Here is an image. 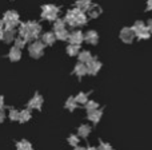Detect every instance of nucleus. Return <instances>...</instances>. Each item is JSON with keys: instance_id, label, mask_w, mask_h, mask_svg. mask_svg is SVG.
<instances>
[{"instance_id": "obj_1", "label": "nucleus", "mask_w": 152, "mask_h": 150, "mask_svg": "<svg viewBox=\"0 0 152 150\" xmlns=\"http://www.w3.org/2000/svg\"><path fill=\"white\" fill-rule=\"evenodd\" d=\"M40 32H42V26L36 20H29L19 24V35L29 43L39 39Z\"/></svg>"}, {"instance_id": "obj_2", "label": "nucleus", "mask_w": 152, "mask_h": 150, "mask_svg": "<svg viewBox=\"0 0 152 150\" xmlns=\"http://www.w3.org/2000/svg\"><path fill=\"white\" fill-rule=\"evenodd\" d=\"M64 20H66V23L68 24L69 27L75 28V27L86 26V24L88 23V15H87V12H84V11L79 10L77 7H75V8H72V10L67 11Z\"/></svg>"}, {"instance_id": "obj_3", "label": "nucleus", "mask_w": 152, "mask_h": 150, "mask_svg": "<svg viewBox=\"0 0 152 150\" xmlns=\"http://www.w3.org/2000/svg\"><path fill=\"white\" fill-rule=\"evenodd\" d=\"M3 20H4V23H5V28L16 30V27H19V24H20V16H19L18 11L10 10V11H7V12H4Z\"/></svg>"}, {"instance_id": "obj_4", "label": "nucleus", "mask_w": 152, "mask_h": 150, "mask_svg": "<svg viewBox=\"0 0 152 150\" xmlns=\"http://www.w3.org/2000/svg\"><path fill=\"white\" fill-rule=\"evenodd\" d=\"M59 13H60V8L56 7L53 4H44L42 5V19L48 21H55L59 19Z\"/></svg>"}, {"instance_id": "obj_5", "label": "nucleus", "mask_w": 152, "mask_h": 150, "mask_svg": "<svg viewBox=\"0 0 152 150\" xmlns=\"http://www.w3.org/2000/svg\"><path fill=\"white\" fill-rule=\"evenodd\" d=\"M47 46L44 44V42L43 40H34V42L29 43L28 46V54L31 58L34 59H40L43 55H44V50Z\"/></svg>"}, {"instance_id": "obj_6", "label": "nucleus", "mask_w": 152, "mask_h": 150, "mask_svg": "<svg viewBox=\"0 0 152 150\" xmlns=\"http://www.w3.org/2000/svg\"><path fill=\"white\" fill-rule=\"evenodd\" d=\"M132 30L135 31V34H136V38H137V39H140V40L150 39L151 31L148 30L147 24H145L144 21H142V20L135 21L134 26H132Z\"/></svg>"}, {"instance_id": "obj_7", "label": "nucleus", "mask_w": 152, "mask_h": 150, "mask_svg": "<svg viewBox=\"0 0 152 150\" xmlns=\"http://www.w3.org/2000/svg\"><path fill=\"white\" fill-rule=\"evenodd\" d=\"M43 105H44V98H43V95L40 94V92H35L34 95H32V98L28 100V103H27V107L31 109V110H42Z\"/></svg>"}, {"instance_id": "obj_8", "label": "nucleus", "mask_w": 152, "mask_h": 150, "mask_svg": "<svg viewBox=\"0 0 152 150\" xmlns=\"http://www.w3.org/2000/svg\"><path fill=\"white\" fill-rule=\"evenodd\" d=\"M119 38H120V40L123 43L131 44V43L134 42V39L136 38V34H135V31L132 30V27H124V28H121L120 34H119Z\"/></svg>"}, {"instance_id": "obj_9", "label": "nucleus", "mask_w": 152, "mask_h": 150, "mask_svg": "<svg viewBox=\"0 0 152 150\" xmlns=\"http://www.w3.org/2000/svg\"><path fill=\"white\" fill-rule=\"evenodd\" d=\"M102 67H103V63L96 58V56H94V58H92L91 61H89L88 63H87V70H88V75H91V76H96V75L100 72Z\"/></svg>"}, {"instance_id": "obj_10", "label": "nucleus", "mask_w": 152, "mask_h": 150, "mask_svg": "<svg viewBox=\"0 0 152 150\" xmlns=\"http://www.w3.org/2000/svg\"><path fill=\"white\" fill-rule=\"evenodd\" d=\"M104 109H95V110H91V111H87V119H88L91 123L94 125H97L103 118V114H104Z\"/></svg>"}, {"instance_id": "obj_11", "label": "nucleus", "mask_w": 152, "mask_h": 150, "mask_svg": "<svg viewBox=\"0 0 152 150\" xmlns=\"http://www.w3.org/2000/svg\"><path fill=\"white\" fill-rule=\"evenodd\" d=\"M72 75L77 76V79L80 81L81 78H84L86 75H88V70H87V64L83 63V62H77V63L74 66V70L71 72Z\"/></svg>"}, {"instance_id": "obj_12", "label": "nucleus", "mask_w": 152, "mask_h": 150, "mask_svg": "<svg viewBox=\"0 0 152 150\" xmlns=\"http://www.w3.org/2000/svg\"><path fill=\"white\" fill-rule=\"evenodd\" d=\"M84 42L88 43L89 46H96L99 43V34L95 30H89L84 34Z\"/></svg>"}, {"instance_id": "obj_13", "label": "nucleus", "mask_w": 152, "mask_h": 150, "mask_svg": "<svg viewBox=\"0 0 152 150\" xmlns=\"http://www.w3.org/2000/svg\"><path fill=\"white\" fill-rule=\"evenodd\" d=\"M8 59H10V62H12V63H16V62H19L21 59V48L16 47V46H12V47L10 48V51H8Z\"/></svg>"}, {"instance_id": "obj_14", "label": "nucleus", "mask_w": 152, "mask_h": 150, "mask_svg": "<svg viewBox=\"0 0 152 150\" xmlns=\"http://www.w3.org/2000/svg\"><path fill=\"white\" fill-rule=\"evenodd\" d=\"M69 43H74V44H81L84 42V34L79 30H75V31L69 32Z\"/></svg>"}, {"instance_id": "obj_15", "label": "nucleus", "mask_w": 152, "mask_h": 150, "mask_svg": "<svg viewBox=\"0 0 152 150\" xmlns=\"http://www.w3.org/2000/svg\"><path fill=\"white\" fill-rule=\"evenodd\" d=\"M102 12H103L102 7H100L99 4H95V3H92L91 7L87 10V15H88V18H91V19L99 18V16L102 15Z\"/></svg>"}, {"instance_id": "obj_16", "label": "nucleus", "mask_w": 152, "mask_h": 150, "mask_svg": "<svg viewBox=\"0 0 152 150\" xmlns=\"http://www.w3.org/2000/svg\"><path fill=\"white\" fill-rule=\"evenodd\" d=\"M42 40L44 42L45 46H53L58 39H56V35L53 31H47L42 35Z\"/></svg>"}, {"instance_id": "obj_17", "label": "nucleus", "mask_w": 152, "mask_h": 150, "mask_svg": "<svg viewBox=\"0 0 152 150\" xmlns=\"http://www.w3.org/2000/svg\"><path fill=\"white\" fill-rule=\"evenodd\" d=\"M91 133H92V126L91 125H88V123H83V125H80V126L77 127V134L80 135L83 140L88 138Z\"/></svg>"}, {"instance_id": "obj_18", "label": "nucleus", "mask_w": 152, "mask_h": 150, "mask_svg": "<svg viewBox=\"0 0 152 150\" xmlns=\"http://www.w3.org/2000/svg\"><path fill=\"white\" fill-rule=\"evenodd\" d=\"M32 119V113H31V109H23L20 110V117H19V123H27Z\"/></svg>"}, {"instance_id": "obj_19", "label": "nucleus", "mask_w": 152, "mask_h": 150, "mask_svg": "<svg viewBox=\"0 0 152 150\" xmlns=\"http://www.w3.org/2000/svg\"><path fill=\"white\" fill-rule=\"evenodd\" d=\"M15 148L16 150H34V145L28 140H20V141H16Z\"/></svg>"}, {"instance_id": "obj_20", "label": "nucleus", "mask_w": 152, "mask_h": 150, "mask_svg": "<svg viewBox=\"0 0 152 150\" xmlns=\"http://www.w3.org/2000/svg\"><path fill=\"white\" fill-rule=\"evenodd\" d=\"M77 106H79V103L76 102V99H75V97H68L66 99V102H64V109L66 110H68V111H75L76 109H77Z\"/></svg>"}, {"instance_id": "obj_21", "label": "nucleus", "mask_w": 152, "mask_h": 150, "mask_svg": "<svg viewBox=\"0 0 152 150\" xmlns=\"http://www.w3.org/2000/svg\"><path fill=\"white\" fill-rule=\"evenodd\" d=\"M80 44H74V43H69L68 46H67L66 48V52L68 56H71V58H74V56H77L79 52H80Z\"/></svg>"}, {"instance_id": "obj_22", "label": "nucleus", "mask_w": 152, "mask_h": 150, "mask_svg": "<svg viewBox=\"0 0 152 150\" xmlns=\"http://www.w3.org/2000/svg\"><path fill=\"white\" fill-rule=\"evenodd\" d=\"M15 39H16V31H15V30H8V28H5L4 36H3V42L7 43V44H10V43L15 42Z\"/></svg>"}, {"instance_id": "obj_23", "label": "nucleus", "mask_w": 152, "mask_h": 150, "mask_svg": "<svg viewBox=\"0 0 152 150\" xmlns=\"http://www.w3.org/2000/svg\"><path fill=\"white\" fill-rule=\"evenodd\" d=\"M94 58V55L91 54V51H88V50H81L80 52H79V55H77V61L79 62H83V63H88L91 59Z\"/></svg>"}, {"instance_id": "obj_24", "label": "nucleus", "mask_w": 152, "mask_h": 150, "mask_svg": "<svg viewBox=\"0 0 152 150\" xmlns=\"http://www.w3.org/2000/svg\"><path fill=\"white\" fill-rule=\"evenodd\" d=\"M56 35V39L58 40H61V42H66V40L69 39V31L67 28H61V30H56L53 31Z\"/></svg>"}, {"instance_id": "obj_25", "label": "nucleus", "mask_w": 152, "mask_h": 150, "mask_svg": "<svg viewBox=\"0 0 152 150\" xmlns=\"http://www.w3.org/2000/svg\"><path fill=\"white\" fill-rule=\"evenodd\" d=\"M91 92H92V91H89V92H84V91L77 92V94L75 95L76 102H77L80 106H84V105L87 103V100H88V97H89V94H91Z\"/></svg>"}, {"instance_id": "obj_26", "label": "nucleus", "mask_w": 152, "mask_h": 150, "mask_svg": "<svg viewBox=\"0 0 152 150\" xmlns=\"http://www.w3.org/2000/svg\"><path fill=\"white\" fill-rule=\"evenodd\" d=\"M80 140L81 137L76 133V134H69L68 138H67V142H68L69 146H72V148H75V146H79L80 145Z\"/></svg>"}, {"instance_id": "obj_27", "label": "nucleus", "mask_w": 152, "mask_h": 150, "mask_svg": "<svg viewBox=\"0 0 152 150\" xmlns=\"http://www.w3.org/2000/svg\"><path fill=\"white\" fill-rule=\"evenodd\" d=\"M19 117H20V111L15 107L8 109V119L11 122H19Z\"/></svg>"}, {"instance_id": "obj_28", "label": "nucleus", "mask_w": 152, "mask_h": 150, "mask_svg": "<svg viewBox=\"0 0 152 150\" xmlns=\"http://www.w3.org/2000/svg\"><path fill=\"white\" fill-rule=\"evenodd\" d=\"M91 4H92L91 0H76L75 1V7H77L79 10L84 11V12H87V10L91 7Z\"/></svg>"}, {"instance_id": "obj_29", "label": "nucleus", "mask_w": 152, "mask_h": 150, "mask_svg": "<svg viewBox=\"0 0 152 150\" xmlns=\"http://www.w3.org/2000/svg\"><path fill=\"white\" fill-rule=\"evenodd\" d=\"M83 107H84V110L86 111H91V110H95V109H99V103H97L96 100H94V99H88Z\"/></svg>"}, {"instance_id": "obj_30", "label": "nucleus", "mask_w": 152, "mask_h": 150, "mask_svg": "<svg viewBox=\"0 0 152 150\" xmlns=\"http://www.w3.org/2000/svg\"><path fill=\"white\" fill-rule=\"evenodd\" d=\"M13 43H15L16 47H19V48H21V50H23V48L27 46V43H28V42H27L23 36H20V35H19V36H16V39H15V42H13Z\"/></svg>"}, {"instance_id": "obj_31", "label": "nucleus", "mask_w": 152, "mask_h": 150, "mask_svg": "<svg viewBox=\"0 0 152 150\" xmlns=\"http://www.w3.org/2000/svg\"><path fill=\"white\" fill-rule=\"evenodd\" d=\"M66 20L64 19H56L55 21H53V31H56V30H61V28H66Z\"/></svg>"}, {"instance_id": "obj_32", "label": "nucleus", "mask_w": 152, "mask_h": 150, "mask_svg": "<svg viewBox=\"0 0 152 150\" xmlns=\"http://www.w3.org/2000/svg\"><path fill=\"white\" fill-rule=\"evenodd\" d=\"M99 150H113V148L108 142H104L103 140H99Z\"/></svg>"}, {"instance_id": "obj_33", "label": "nucleus", "mask_w": 152, "mask_h": 150, "mask_svg": "<svg viewBox=\"0 0 152 150\" xmlns=\"http://www.w3.org/2000/svg\"><path fill=\"white\" fill-rule=\"evenodd\" d=\"M4 31H5V23H4V20H3V19H0V40H3Z\"/></svg>"}, {"instance_id": "obj_34", "label": "nucleus", "mask_w": 152, "mask_h": 150, "mask_svg": "<svg viewBox=\"0 0 152 150\" xmlns=\"http://www.w3.org/2000/svg\"><path fill=\"white\" fill-rule=\"evenodd\" d=\"M5 118H7V114L4 113V110H0V125L5 121Z\"/></svg>"}, {"instance_id": "obj_35", "label": "nucleus", "mask_w": 152, "mask_h": 150, "mask_svg": "<svg viewBox=\"0 0 152 150\" xmlns=\"http://www.w3.org/2000/svg\"><path fill=\"white\" fill-rule=\"evenodd\" d=\"M5 107V99L3 95H0V110H4Z\"/></svg>"}, {"instance_id": "obj_36", "label": "nucleus", "mask_w": 152, "mask_h": 150, "mask_svg": "<svg viewBox=\"0 0 152 150\" xmlns=\"http://www.w3.org/2000/svg\"><path fill=\"white\" fill-rule=\"evenodd\" d=\"M147 11H152V0H147Z\"/></svg>"}, {"instance_id": "obj_37", "label": "nucleus", "mask_w": 152, "mask_h": 150, "mask_svg": "<svg viewBox=\"0 0 152 150\" xmlns=\"http://www.w3.org/2000/svg\"><path fill=\"white\" fill-rule=\"evenodd\" d=\"M74 150H87V146H80L79 145V146H75Z\"/></svg>"}, {"instance_id": "obj_38", "label": "nucleus", "mask_w": 152, "mask_h": 150, "mask_svg": "<svg viewBox=\"0 0 152 150\" xmlns=\"http://www.w3.org/2000/svg\"><path fill=\"white\" fill-rule=\"evenodd\" d=\"M147 27H148V30H150V31H151V34H152V19H150V20H148Z\"/></svg>"}, {"instance_id": "obj_39", "label": "nucleus", "mask_w": 152, "mask_h": 150, "mask_svg": "<svg viewBox=\"0 0 152 150\" xmlns=\"http://www.w3.org/2000/svg\"><path fill=\"white\" fill-rule=\"evenodd\" d=\"M87 150H99V148H96V146H91V145H88V146H87Z\"/></svg>"}, {"instance_id": "obj_40", "label": "nucleus", "mask_w": 152, "mask_h": 150, "mask_svg": "<svg viewBox=\"0 0 152 150\" xmlns=\"http://www.w3.org/2000/svg\"><path fill=\"white\" fill-rule=\"evenodd\" d=\"M113 150H115V149H113Z\"/></svg>"}]
</instances>
